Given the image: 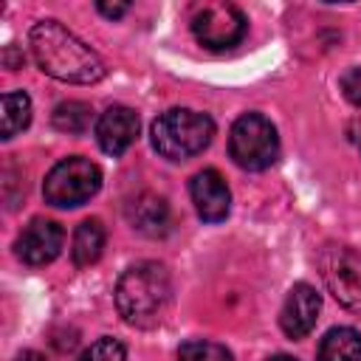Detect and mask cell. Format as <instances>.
<instances>
[{
	"label": "cell",
	"mask_w": 361,
	"mask_h": 361,
	"mask_svg": "<svg viewBox=\"0 0 361 361\" xmlns=\"http://www.w3.org/2000/svg\"><path fill=\"white\" fill-rule=\"evenodd\" d=\"M28 42L39 71H45L59 82L93 85L104 76L102 56L56 20H39L31 28Z\"/></svg>",
	"instance_id": "6da1fadb"
},
{
	"label": "cell",
	"mask_w": 361,
	"mask_h": 361,
	"mask_svg": "<svg viewBox=\"0 0 361 361\" xmlns=\"http://www.w3.org/2000/svg\"><path fill=\"white\" fill-rule=\"evenodd\" d=\"M172 305V279L161 262H135L130 265L116 285V307L118 316L130 327H155L164 322Z\"/></svg>",
	"instance_id": "7a4b0ae2"
},
{
	"label": "cell",
	"mask_w": 361,
	"mask_h": 361,
	"mask_svg": "<svg viewBox=\"0 0 361 361\" xmlns=\"http://www.w3.org/2000/svg\"><path fill=\"white\" fill-rule=\"evenodd\" d=\"M152 147L169 161H186L212 144L214 121L206 113L172 107L152 121Z\"/></svg>",
	"instance_id": "3957f363"
},
{
	"label": "cell",
	"mask_w": 361,
	"mask_h": 361,
	"mask_svg": "<svg viewBox=\"0 0 361 361\" xmlns=\"http://www.w3.org/2000/svg\"><path fill=\"white\" fill-rule=\"evenodd\" d=\"M228 155L243 169H251V172L268 169L279 155L276 127L259 113L240 116L228 133Z\"/></svg>",
	"instance_id": "277c9868"
},
{
	"label": "cell",
	"mask_w": 361,
	"mask_h": 361,
	"mask_svg": "<svg viewBox=\"0 0 361 361\" xmlns=\"http://www.w3.org/2000/svg\"><path fill=\"white\" fill-rule=\"evenodd\" d=\"M99 186H102V169L93 161L73 155V158L59 161L45 175L42 195L56 209H73V206L87 203L99 192Z\"/></svg>",
	"instance_id": "5b68a950"
},
{
	"label": "cell",
	"mask_w": 361,
	"mask_h": 361,
	"mask_svg": "<svg viewBox=\"0 0 361 361\" xmlns=\"http://www.w3.org/2000/svg\"><path fill=\"white\" fill-rule=\"evenodd\" d=\"M319 271L338 305L361 316V254L350 245H324L319 251Z\"/></svg>",
	"instance_id": "8992f818"
},
{
	"label": "cell",
	"mask_w": 361,
	"mask_h": 361,
	"mask_svg": "<svg viewBox=\"0 0 361 361\" xmlns=\"http://www.w3.org/2000/svg\"><path fill=\"white\" fill-rule=\"evenodd\" d=\"M245 14L231 3H206L192 17V34L212 51L234 48L245 37Z\"/></svg>",
	"instance_id": "52a82bcc"
},
{
	"label": "cell",
	"mask_w": 361,
	"mask_h": 361,
	"mask_svg": "<svg viewBox=\"0 0 361 361\" xmlns=\"http://www.w3.org/2000/svg\"><path fill=\"white\" fill-rule=\"evenodd\" d=\"M65 243V231L56 220H45V217H34L17 237V257L25 265H48L59 257Z\"/></svg>",
	"instance_id": "ba28073f"
},
{
	"label": "cell",
	"mask_w": 361,
	"mask_h": 361,
	"mask_svg": "<svg viewBox=\"0 0 361 361\" xmlns=\"http://www.w3.org/2000/svg\"><path fill=\"white\" fill-rule=\"evenodd\" d=\"M192 203L206 223H220L228 217L231 209V192L226 186V178L217 169H200L189 183Z\"/></svg>",
	"instance_id": "9c48e42d"
},
{
	"label": "cell",
	"mask_w": 361,
	"mask_h": 361,
	"mask_svg": "<svg viewBox=\"0 0 361 361\" xmlns=\"http://www.w3.org/2000/svg\"><path fill=\"white\" fill-rule=\"evenodd\" d=\"M135 138H138V113L135 110H130L124 104H116V107H107L99 116L96 141L107 155H113V158L124 155L133 147Z\"/></svg>",
	"instance_id": "30bf717a"
},
{
	"label": "cell",
	"mask_w": 361,
	"mask_h": 361,
	"mask_svg": "<svg viewBox=\"0 0 361 361\" xmlns=\"http://www.w3.org/2000/svg\"><path fill=\"white\" fill-rule=\"evenodd\" d=\"M319 310H322V299H319L316 288H310L307 282L293 285V288L288 290L285 305H282V313H279V324H282L285 336H290V338H305V336L316 327Z\"/></svg>",
	"instance_id": "8fae6325"
},
{
	"label": "cell",
	"mask_w": 361,
	"mask_h": 361,
	"mask_svg": "<svg viewBox=\"0 0 361 361\" xmlns=\"http://www.w3.org/2000/svg\"><path fill=\"white\" fill-rule=\"evenodd\" d=\"M127 217H130L133 228H138L147 237H161L169 231V206L164 197H158L152 192H144L135 200H130Z\"/></svg>",
	"instance_id": "7c38bea8"
},
{
	"label": "cell",
	"mask_w": 361,
	"mask_h": 361,
	"mask_svg": "<svg viewBox=\"0 0 361 361\" xmlns=\"http://www.w3.org/2000/svg\"><path fill=\"white\" fill-rule=\"evenodd\" d=\"M104 240H107V234H104L102 220H96V217L82 220V223L76 226V231H73V243H71V257H73V262H76L79 268L93 265V262L102 257Z\"/></svg>",
	"instance_id": "4fadbf2b"
},
{
	"label": "cell",
	"mask_w": 361,
	"mask_h": 361,
	"mask_svg": "<svg viewBox=\"0 0 361 361\" xmlns=\"http://www.w3.org/2000/svg\"><path fill=\"white\" fill-rule=\"evenodd\" d=\"M319 361H361V333L353 327H333L319 341Z\"/></svg>",
	"instance_id": "5bb4252c"
},
{
	"label": "cell",
	"mask_w": 361,
	"mask_h": 361,
	"mask_svg": "<svg viewBox=\"0 0 361 361\" xmlns=\"http://www.w3.org/2000/svg\"><path fill=\"white\" fill-rule=\"evenodd\" d=\"M28 121H31V99H28V93H23V90L3 93V130H0V135L6 141L14 138L17 133H23L28 127Z\"/></svg>",
	"instance_id": "9a60e30c"
},
{
	"label": "cell",
	"mask_w": 361,
	"mask_h": 361,
	"mask_svg": "<svg viewBox=\"0 0 361 361\" xmlns=\"http://www.w3.org/2000/svg\"><path fill=\"white\" fill-rule=\"evenodd\" d=\"M90 118H93V110L87 102H62L54 107V127L62 130V133H71V135H79L90 127Z\"/></svg>",
	"instance_id": "2e32d148"
},
{
	"label": "cell",
	"mask_w": 361,
	"mask_h": 361,
	"mask_svg": "<svg viewBox=\"0 0 361 361\" xmlns=\"http://www.w3.org/2000/svg\"><path fill=\"white\" fill-rule=\"evenodd\" d=\"M178 361H231V353L217 341H186L178 350Z\"/></svg>",
	"instance_id": "e0dca14e"
},
{
	"label": "cell",
	"mask_w": 361,
	"mask_h": 361,
	"mask_svg": "<svg viewBox=\"0 0 361 361\" xmlns=\"http://www.w3.org/2000/svg\"><path fill=\"white\" fill-rule=\"evenodd\" d=\"M124 355H127V350H124V344L118 341V338H110V336H104V338H99V341H93L76 361H124Z\"/></svg>",
	"instance_id": "ac0fdd59"
},
{
	"label": "cell",
	"mask_w": 361,
	"mask_h": 361,
	"mask_svg": "<svg viewBox=\"0 0 361 361\" xmlns=\"http://www.w3.org/2000/svg\"><path fill=\"white\" fill-rule=\"evenodd\" d=\"M341 90H344V96H347L353 104L361 107V68L344 71V76H341Z\"/></svg>",
	"instance_id": "d6986e66"
},
{
	"label": "cell",
	"mask_w": 361,
	"mask_h": 361,
	"mask_svg": "<svg viewBox=\"0 0 361 361\" xmlns=\"http://www.w3.org/2000/svg\"><path fill=\"white\" fill-rule=\"evenodd\" d=\"M99 11L104 14V17H121V14H127L130 11V3H99Z\"/></svg>",
	"instance_id": "ffe728a7"
},
{
	"label": "cell",
	"mask_w": 361,
	"mask_h": 361,
	"mask_svg": "<svg viewBox=\"0 0 361 361\" xmlns=\"http://www.w3.org/2000/svg\"><path fill=\"white\" fill-rule=\"evenodd\" d=\"M14 361H45V355H42V353H37V350H23Z\"/></svg>",
	"instance_id": "44dd1931"
},
{
	"label": "cell",
	"mask_w": 361,
	"mask_h": 361,
	"mask_svg": "<svg viewBox=\"0 0 361 361\" xmlns=\"http://www.w3.org/2000/svg\"><path fill=\"white\" fill-rule=\"evenodd\" d=\"M268 361H296L293 355H274V358H268Z\"/></svg>",
	"instance_id": "7402d4cb"
}]
</instances>
